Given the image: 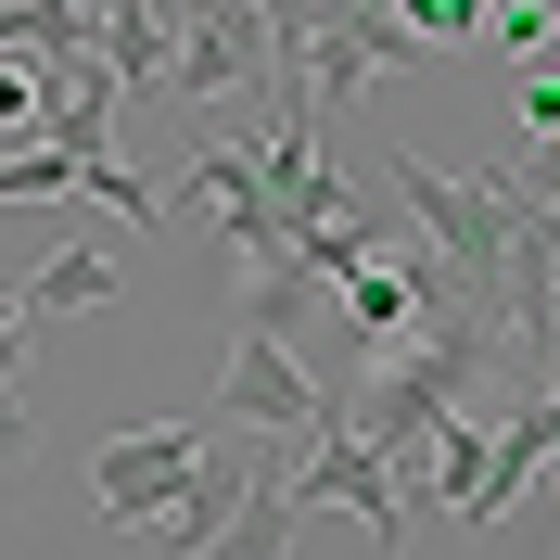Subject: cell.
I'll return each instance as SVG.
<instances>
[{"mask_svg":"<svg viewBox=\"0 0 560 560\" xmlns=\"http://www.w3.org/2000/svg\"><path fill=\"white\" fill-rule=\"evenodd\" d=\"M191 458H205V420H140V433H115V446L90 458L103 523H115V535H153V510L191 485Z\"/></svg>","mask_w":560,"mask_h":560,"instance_id":"7a4b0ae2","label":"cell"},{"mask_svg":"<svg viewBox=\"0 0 560 560\" xmlns=\"http://www.w3.org/2000/svg\"><path fill=\"white\" fill-rule=\"evenodd\" d=\"M268 65H280V26L255 13V0H205V13H178V51H166V103L205 115L217 140H230V115L268 103Z\"/></svg>","mask_w":560,"mask_h":560,"instance_id":"6da1fadb","label":"cell"},{"mask_svg":"<svg viewBox=\"0 0 560 560\" xmlns=\"http://www.w3.org/2000/svg\"><path fill=\"white\" fill-rule=\"evenodd\" d=\"M38 446V420H26V395H0V471H13V458Z\"/></svg>","mask_w":560,"mask_h":560,"instance_id":"8fae6325","label":"cell"},{"mask_svg":"<svg viewBox=\"0 0 560 560\" xmlns=\"http://www.w3.org/2000/svg\"><path fill=\"white\" fill-rule=\"evenodd\" d=\"M0 357H26V280H0Z\"/></svg>","mask_w":560,"mask_h":560,"instance_id":"7c38bea8","label":"cell"},{"mask_svg":"<svg viewBox=\"0 0 560 560\" xmlns=\"http://www.w3.org/2000/svg\"><path fill=\"white\" fill-rule=\"evenodd\" d=\"M523 140H560V77H535V90H523Z\"/></svg>","mask_w":560,"mask_h":560,"instance_id":"30bf717a","label":"cell"},{"mask_svg":"<svg viewBox=\"0 0 560 560\" xmlns=\"http://www.w3.org/2000/svg\"><path fill=\"white\" fill-rule=\"evenodd\" d=\"M497 191H523V205H560V140H523V153L497 166Z\"/></svg>","mask_w":560,"mask_h":560,"instance_id":"9c48e42d","label":"cell"},{"mask_svg":"<svg viewBox=\"0 0 560 560\" xmlns=\"http://www.w3.org/2000/svg\"><path fill=\"white\" fill-rule=\"evenodd\" d=\"M548 458H560V383H548V395H523L510 420H485V458H471V485H458V510H446V523H471V535H485L497 510H510V497L548 471Z\"/></svg>","mask_w":560,"mask_h":560,"instance_id":"277c9868","label":"cell"},{"mask_svg":"<svg viewBox=\"0 0 560 560\" xmlns=\"http://www.w3.org/2000/svg\"><path fill=\"white\" fill-rule=\"evenodd\" d=\"M280 548H293V471H280V433H255V497L230 510L205 560H280Z\"/></svg>","mask_w":560,"mask_h":560,"instance_id":"52a82bcc","label":"cell"},{"mask_svg":"<svg viewBox=\"0 0 560 560\" xmlns=\"http://www.w3.org/2000/svg\"><path fill=\"white\" fill-rule=\"evenodd\" d=\"M103 293H115V255H103V243H65L51 268H26V318H38V306L77 318V306H103Z\"/></svg>","mask_w":560,"mask_h":560,"instance_id":"ba28073f","label":"cell"},{"mask_svg":"<svg viewBox=\"0 0 560 560\" xmlns=\"http://www.w3.org/2000/svg\"><path fill=\"white\" fill-rule=\"evenodd\" d=\"M548 383H560V345H548Z\"/></svg>","mask_w":560,"mask_h":560,"instance_id":"4fadbf2b","label":"cell"},{"mask_svg":"<svg viewBox=\"0 0 560 560\" xmlns=\"http://www.w3.org/2000/svg\"><path fill=\"white\" fill-rule=\"evenodd\" d=\"M293 510H357V523H370V548H395V471L370 446H357L345 420H318V446H306V471H293Z\"/></svg>","mask_w":560,"mask_h":560,"instance_id":"8992f818","label":"cell"},{"mask_svg":"<svg viewBox=\"0 0 560 560\" xmlns=\"http://www.w3.org/2000/svg\"><path fill=\"white\" fill-rule=\"evenodd\" d=\"M255 497V433H205V458H191V485L153 510V548L166 560H205L217 535H230V510Z\"/></svg>","mask_w":560,"mask_h":560,"instance_id":"5b68a950","label":"cell"},{"mask_svg":"<svg viewBox=\"0 0 560 560\" xmlns=\"http://www.w3.org/2000/svg\"><path fill=\"white\" fill-rule=\"evenodd\" d=\"M217 408H230V433H280V446H318L331 395L306 383V357H280V345H255V331H243V357H230Z\"/></svg>","mask_w":560,"mask_h":560,"instance_id":"3957f363","label":"cell"}]
</instances>
